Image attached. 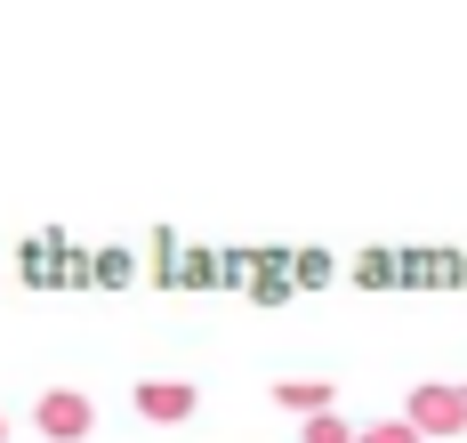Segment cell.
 <instances>
[{"mask_svg": "<svg viewBox=\"0 0 467 443\" xmlns=\"http://www.w3.org/2000/svg\"><path fill=\"white\" fill-rule=\"evenodd\" d=\"M41 428H48V436H81V428H89V403H81V395H48Z\"/></svg>", "mask_w": 467, "mask_h": 443, "instance_id": "6da1fadb", "label": "cell"}, {"mask_svg": "<svg viewBox=\"0 0 467 443\" xmlns=\"http://www.w3.org/2000/svg\"><path fill=\"white\" fill-rule=\"evenodd\" d=\"M145 411H161V419H170V411H186V395H178V387H145Z\"/></svg>", "mask_w": 467, "mask_h": 443, "instance_id": "7a4b0ae2", "label": "cell"}]
</instances>
